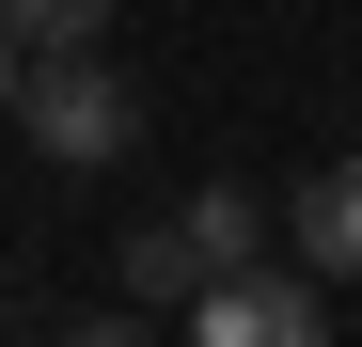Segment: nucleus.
<instances>
[{"instance_id":"1","label":"nucleus","mask_w":362,"mask_h":347,"mask_svg":"<svg viewBox=\"0 0 362 347\" xmlns=\"http://www.w3.org/2000/svg\"><path fill=\"white\" fill-rule=\"evenodd\" d=\"M16 127L64 158V174H110V158L142 142V79L95 64V47H32V64H16Z\"/></svg>"},{"instance_id":"2","label":"nucleus","mask_w":362,"mask_h":347,"mask_svg":"<svg viewBox=\"0 0 362 347\" xmlns=\"http://www.w3.org/2000/svg\"><path fill=\"white\" fill-rule=\"evenodd\" d=\"M189 347H331V300L284 268H236V284H189Z\"/></svg>"},{"instance_id":"3","label":"nucleus","mask_w":362,"mask_h":347,"mask_svg":"<svg viewBox=\"0 0 362 347\" xmlns=\"http://www.w3.org/2000/svg\"><path fill=\"white\" fill-rule=\"evenodd\" d=\"M284 237H299V284H362V158H315V174H299Z\"/></svg>"},{"instance_id":"4","label":"nucleus","mask_w":362,"mask_h":347,"mask_svg":"<svg viewBox=\"0 0 362 347\" xmlns=\"http://www.w3.org/2000/svg\"><path fill=\"white\" fill-rule=\"evenodd\" d=\"M173 237H189V268H205V284H236V268H268V205L221 174V190H189V205H173Z\"/></svg>"},{"instance_id":"5","label":"nucleus","mask_w":362,"mask_h":347,"mask_svg":"<svg viewBox=\"0 0 362 347\" xmlns=\"http://www.w3.org/2000/svg\"><path fill=\"white\" fill-rule=\"evenodd\" d=\"M110 32V0H0V47H16V64H32V47H95Z\"/></svg>"},{"instance_id":"6","label":"nucleus","mask_w":362,"mask_h":347,"mask_svg":"<svg viewBox=\"0 0 362 347\" xmlns=\"http://www.w3.org/2000/svg\"><path fill=\"white\" fill-rule=\"evenodd\" d=\"M110 284H127V300H189V237H173V221H142V237H127V268H110Z\"/></svg>"},{"instance_id":"7","label":"nucleus","mask_w":362,"mask_h":347,"mask_svg":"<svg viewBox=\"0 0 362 347\" xmlns=\"http://www.w3.org/2000/svg\"><path fill=\"white\" fill-rule=\"evenodd\" d=\"M64 347H158V331H142V300H110V316H79Z\"/></svg>"},{"instance_id":"8","label":"nucleus","mask_w":362,"mask_h":347,"mask_svg":"<svg viewBox=\"0 0 362 347\" xmlns=\"http://www.w3.org/2000/svg\"><path fill=\"white\" fill-rule=\"evenodd\" d=\"M0 110H16V47H0Z\"/></svg>"}]
</instances>
